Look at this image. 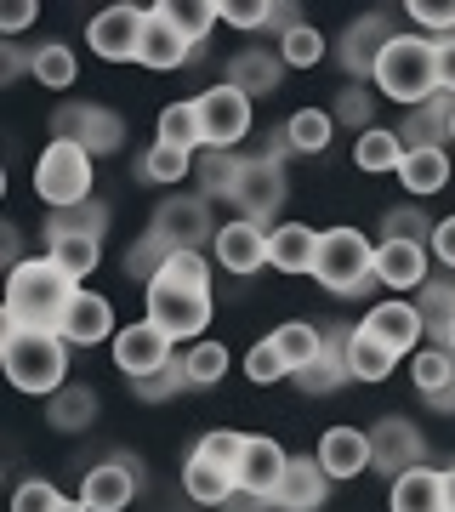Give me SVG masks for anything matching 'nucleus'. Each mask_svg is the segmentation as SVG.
Masks as SVG:
<instances>
[{
  "label": "nucleus",
  "mask_w": 455,
  "mask_h": 512,
  "mask_svg": "<svg viewBox=\"0 0 455 512\" xmlns=\"http://www.w3.org/2000/svg\"><path fill=\"white\" fill-rule=\"evenodd\" d=\"M74 285L52 256H29L6 274V325H23V330H57L63 313L74 302Z\"/></svg>",
  "instance_id": "obj_1"
},
{
  "label": "nucleus",
  "mask_w": 455,
  "mask_h": 512,
  "mask_svg": "<svg viewBox=\"0 0 455 512\" xmlns=\"http://www.w3.org/2000/svg\"><path fill=\"white\" fill-rule=\"evenodd\" d=\"M0 365L12 376L18 393H40L52 399L69 387V342L57 330H23V325H6L0 330Z\"/></svg>",
  "instance_id": "obj_2"
},
{
  "label": "nucleus",
  "mask_w": 455,
  "mask_h": 512,
  "mask_svg": "<svg viewBox=\"0 0 455 512\" xmlns=\"http://www.w3.org/2000/svg\"><path fill=\"white\" fill-rule=\"evenodd\" d=\"M370 86L404 109H421L427 97H438V40L427 35H393L382 63L370 74Z\"/></svg>",
  "instance_id": "obj_3"
},
{
  "label": "nucleus",
  "mask_w": 455,
  "mask_h": 512,
  "mask_svg": "<svg viewBox=\"0 0 455 512\" xmlns=\"http://www.w3.org/2000/svg\"><path fill=\"white\" fill-rule=\"evenodd\" d=\"M313 279L336 296H359L376 285V239H364L359 228H325L319 234V262H313Z\"/></svg>",
  "instance_id": "obj_4"
},
{
  "label": "nucleus",
  "mask_w": 455,
  "mask_h": 512,
  "mask_svg": "<svg viewBox=\"0 0 455 512\" xmlns=\"http://www.w3.org/2000/svg\"><path fill=\"white\" fill-rule=\"evenodd\" d=\"M91 160L80 143H63L52 137V148L35 160V194L46 211H74V205H91Z\"/></svg>",
  "instance_id": "obj_5"
},
{
  "label": "nucleus",
  "mask_w": 455,
  "mask_h": 512,
  "mask_svg": "<svg viewBox=\"0 0 455 512\" xmlns=\"http://www.w3.org/2000/svg\"><path fill=\"white\" fill-rule=\"evenodd\" d=\"M285 154H291V148H285V131H279V137H268L262 154H251V160L239 165V183H234L239 217L273 228V211L285 205Z\"/></svg>",
  "instance_id": "obj_6"
},
{
  "label": "nucleus",
  "mask_w": 455,
  "mask_h": 512,
  "mask_svg": "<svg viewBox=\"0 0 455 512\" xmlns=\"http://www.w3.org/2000/svg\"><path fill=\"white\" fill-rule=\"evenodd\" d=\"M148 319L171 336V342H200V330L211 325V291L205 285H182V279H148Z\"/></svg>",
  "instance_id": "obj_7"
},
{
  "label": "nucleus",
  "mask_w": 455,
  "mask_h": 512,
  "mask_svg": "<svg viewBox=\"0 0 455 512\" xmlns=\"http://www.w3.org/2000/svg\"><path fill=\"white\" fill-rule=\"evenodd\" d=\"M148 234L160 239L165 251H200L217 239V222H211V200L205 194H171L160 200L154 222H148Z\"/></svg>",
  "instance_id": "obj_8"
},
{
  "label": "nucleus",
  "mask_w": 455,
  "mask_h": 512,
  "mask_svg": "<svg viewBox=\"0 0 455 512\" xmlns=\"http://www.w3.org/2000/svg\"><path fill=\"white\" fill-rule=\"evenodd\" d=\"M109 348H114V365H120V376H126V382H143V376H154V370H165L171 359H177V342H171V336L148 319V313L137 319V325L120 330Z\"/></svg>",
  "instance_id": "obj_9"
},
{
  "label": "nucleus",
  "mask_w": 455,
  "mask_h": 512,
  "mask_svg": "<svg viewBox=\"0 0 455 512\" xmlns=\"http://www.w3.org/2000/svg\"><path fill=\"white\" fill-rule=\"evenodd\" d=\"M143 29H148V6H109V12H97L86 23V40L91 52L103 57V63H137V46H143Z\"/></svg>",
  "instance_id": "obj_10"
},
{
  "label": "nucleus",
  "mask_w": 455,
  "mask_h": 512,
  "mask_svg": "<svg viewBox=\"0 0 455 512\" xmlns=\"http://www.w3.org/2000/svg\"><path fill=\"white\" fill-rule=\"evenodd\" d=\"M194 109H200V126H205V148H234L245 131H251V97L217 80V86H205L194 97Z\"/></svg>",
  "instance_id": "obj_11"
},
{
  "label": "nucleus",
  "mask_w": 455,
  "mask_h": 512,
  "mask_svg": "<svg viewBox=\"0 0 455 512\" xmlns=\"http://www.w3.org/2000/svg\"><path fill=\"white\" fill-rule=\"evenodd\" d=\"M137 467H143V461H131V456H109V461H97V467H86L80 501H86L91 512H126L131 495H137V484H143Z\"/></svg>",
  "instance_id": "obj_12"
},
{
  "label": "nucleus",
  "mask_w": 455,
  "mask_h": 512,
  "mask_svg": "<svg viewBox=\"0 0 455 512\" xmlns=\"http://www.w3.org/2000/svg\"><path fill=\"white\" fill-rule=\"evenodd\" d=\"M211 262L228 268V274H239V279H251L256 268H268V228L251 217L222 222L217 239H211Z\"/></svg>",
  "instance_id": "obj_13"
},
{
  "label": "nucleus",
  "mask_w": 455,
  "mask_h": 512,
  "mask_svg": "<svg viewBox=\"0 0 455 512\" xmlns=\"http://www.w3.org/2000/svg\"><path fill=\"white\" fill-rule=\"evenodd\" d=\"M57 137L80 143L86 154H114V148L126 143V126L103 103H69V109H57Z\"/></svg>",
  "instance_id": "obj_14"
},
{
  "label": "nucleus",
  "mask_w": 455,
  "mask_h": 512,
  "mask_svg": "<svg viewBox=\"0 0 455 512\" xmlns=\"http://www.w3.org/2000/svg\"><path fill=\"white\" fill-rule=\"evenodd\" d=\"M364 330L376 336V342H387V348L399 353H416V342L427 336V313H421V302H404V296H387V302H376V308L364 313Z\"/></svg>",
  "instance_id": "obj_15"
},
{
  "label": "nucleus",
  "mask_w": 455,
  "mask_h": 512,
  "mask_svg": "<svg viewBox=\"0 0 455 512\" xmlns=\"http://www.w3.org/2000/svg\"><path fill=\"white\" fill-rule=\"evenodd\" d=\"M370 450H376V473H410V467H421V456H427V439H421L416 427L404 416H382L376 427H370Z\"/></svg>",
  "instance_id": "obj_16"
},
{
  "label": "nucleus",
  "mask_w": 455,
  "mask_h": 512,
  "mask_svg": "<svg viewBox=\"0 0 455 512\" xmlns=\"http://www.w3.org/2000/svg\"><path fill=\"white\" fill-rule=\"evenodd\" d=\"M46 256H52L57 268L80 285V279L103 262V234H91V228H69V222L46 217Z\"/></svg>",
  "instance_id": "obj_17"
},
{
  "label": "nucleus",
  "mask_w": 455,
  "mask_h": 512,
  "mask_svg": "<svg viewBox=\"0 0 455 512\" xmlns=\"http://www.w3.org/2000/svg\"><path fill=\"white\" fill-rule=\"evenodd\" d=\"M319 467L330 473V484L376 473V450H370V433H364V427H330L325 439H319Z\"/></svg>",
  "instance_id": "obj_18"
},
{
  "label": "nucleus",
  "mask_w": 455,
  "mask_h": 512,
  "mask_svg": "<svg viewBox=\"0 0 455 512\" xmlns=\"http://www.w3.org/2000/svg\"><path fill=\"white\" fill-rule=\"evenodd\" d=\"M285 467H291V456H285L279 444L262 439V433H245V456H239V495H256V501H268V507H273V490H279Z\"/></svg>",
  "instance_id": "obj_19"
},
{
  "label": "nucleus",
  "mask_w": 455,
  "mask_h": 512,
  "mask_svg": "<svg viewBox=\"0 0 455 512\" xmlns=\"http://www.w3.org/2000/svg\"><path fill=\"white\" fill-rule=\"evenodd\" d=\"M57 336H63L69 348H97V342H114L120 330H114L109 296H97V291H74V302H69V313H63Z\"/></svg>",
  "instance_id": "obj_20"
},
{
  "label": "nucleus",
  "mask_w": 455,
  "mask_h": 512,
  "mask_svg": "<svg viewBox=\"0 0 455 512\" xmlns=\"http://www.w3.org/2000/svg\"><path fill=\"white\" fill-rule=\"evenodd\" d=\"M330 495V473L319 467V456H291L279 490H273V512H319Z\"/></svg>",
  "instance_id": "obj_21"
},
{
  "label": "nucleus",
  "mask_w": 455,
  "mask_h": 512,
  "mask_svg": "<svg viewBox=\"0 0 455 512\" xmlns=\"http://www.w3.org/2000/svg\"><path fill=\"white\" fill-rule=\"evenodd\" d=\"M376 285H387L393 296L421 291V285H427V245H410V239H376Z\"/></svg>",
  "instance_id": "obj_22"
},
{
  "label": "nucleus",
  "mask_w": 455,
  "mask_h": 512,
  "mask_svg": "<svg viewBox=\"0 0 455 512\" xmlns=\"http://www.w3.org/2000/svg\"><path fill=\"white\" fill-rule=\"evenodd\" d=\"M387 40H393L387 12H364V18L342 35V69L353 74V80H370L376 63H382V52H387Z\"/></svg>",
  "instance_id": "obj_23"
},
{
  "label": "nucleus",
  "mask_w": 455,
  "mask_h": 512,
  "mask_svg": "<svg viewBox=\"0 0 455 512\" xmlns=\"http://www.w3.org/2000/svg\"><path fill=\"white\" fill-rule=\"evenodd\" d=\"M319 262V234L308 222H273L268 228V268L279 274H313Z\"/></svg>",
  "instance_id": "obj_24"
},
{
  "label": "nucleus",
  "mask_w": 455,
  "mask_h": 512,
  "mask_svg": "<svg viewBox=\"0 0 455 512\" xmlns=\"http://www.w3.org/2000/svg\"><path fill=\"white\" fill-rule=\"evenodd\" d=\"M182 490H188V501H194V507H228V501L239 495V473L194 450V456H188V467H182Z\"/></svg>",
  "instance_id": "obj_25"
},
{
  "label": "nucleus",
  "mask_w": 455,
  "mask_h": 512,
  "mask_svg": "<svg viewBox=\"0 0 455 512\" xmlns=\"http://www.w3.org/2000/svg\"><path fill=\"white\" fill-rule=\"evenodd\" d=\"M222 80H228V86H239V92L256 103V97L279 92V80H285V57L262 52V46H245V52L228 57V74H222Z\"/></svg>",
  "instance_id": "obj_26"
},
{
  "label": "nucleus",
  "mask_w": 455,
  "mask_h": 512,
  "mask_svg": "<svg viewBox=\"0 0 455 512\" xmlns=\"http://www.w3.org/2000/svg\"><path fill=\"white\" fill-rule=\"evenodd\" d=\"M194 52H200V46H194V40H182L177 29H171V23L160 18V12H154V6H148V29H143V46H137V63H143V69H182V63H194Z\"/></svg>",
  "instance_id": "obj_27"
},
{
  "label": "nucleus",
  "mask_w": 455,
  "mask_h": 512,
  "mask_svg": "<svg viewBox=\"0 0 455 512\" xmlns=\"http://www.w3.org/2000/svg\"><path fill=\"white\" fill-rule=\"evenodd\" d=\"M387 512H450L444 507V473L438 467H410L393 478L387 490Z\"/></svg>",
  "instance_id": "obj_28"
},
{
  "label": "nucleus",
  "mask_w": 455,
  "mask_h": 512,
  "mask_svg": "<svg viewBox=\"0 0 455 512\" xmlns=\"http://www.w3.org/2000/svg\"><path fill=\"white\" fill-rule=\"evenodd\" d=\"M342 382H353L347 376V325H325V353L308 370H296V387L302 393H336Z\"/></svg>",
  "instance_id": "obj_29"
},
{
  "label": "nucleus",
  "mask_w": 455,
  "mask_h": 512,
  "mask_svg": "<svg viewBox=\"0 0 455 512\" xmlns=\"http://www.w3.org/2000/svg\"><path fill=\"white\" fill-rule=\"evenodd\" d=\"M410 382L421 387V399L433 404V410H455V353L421 348L410 359Z\"/></svg>",
  "instance_id": "obj_30"
},
{
  "label": "nucleus",
  "mask_w": 455,
  "mask_h": 512,
  "mask_svg": "<svg viewBox=\"0 0 455 512\" xmlns=\"http://www.w3.org/2000/svg\"><path fill=\"white\" fill-rule=\"evenodd\" d=\"M450 114H455V97H427L421 109H410V120L399 126L404 148H450Z\"/></svg>",
  "instance_id": "obj_31"
},
{
  "label": "nucleus",
  "mask_w": 455,
  "mask_h": 512,
  "mask_svg": "<svg viewBox=\"0 0 455 512\" xmlns=\"http://www.w3.org/2000/svg\"><path fill=\"white\" fill-rule=\"evenodd\" d=\"M450 148H410L399 165V183L410 200H427V194H438V188L450 183Z\"/></svg>",
  "instance_id": "obj_32"
},
{
  "label": "nucleus",
  "mask_w": 455,
  "mask_h": 512,
  "mask_svg": "<svg viewBox=\"0 0 455 512\" xmlns=\"http://www.w3.org/2000/svg\"><path fill=\"white\" fill-rule=\"evenodd\" d=\"M393 365H399V353L387 348V342H376L364 325L347 330V376H353V382H387Z\"/></svg>",
  "instance_id": "obj_33"
},
{
  "label": "nucleus",
  "mask_w": 455,
  "mask_h": 512,
  "mask_svg": "<svg viewBox=\"0 0 455 512\" xmlns=\"http://www.w3.org/2000/svg\"><path fill=\"white\" fill-rule=\"evenodd\" d=\"M404 154H410V148H404V137L393 126H370V131H359V143H353V165L370 171V177H382V171L399 177Z\"/></svg>",
  "instance_id": "obj_34"
},
{
  "label": "nucleus",
  "mask_w": 455,
  "mask_h": 512,
  "mask_svg": "<svg viewBox=\"0 0 455 512\" xmlns=\"http://www.w3.org/2000/svg\"><path fill=\"white\" fill-rule=\"evenodd\" d=\"M171 29H177L182 40H194V46H205V35L222 23V0H160L154 6Z\"/></svg>",
  "instance_id": "obj_35"
},
{
  "label": "nucleus",
  "mask_w": 455,
  "mask_h": 512,
  "mask_svg": "<svg viewBox=\"0 0 455 512\" xmlns=\"http://www.w3.org/2000/svg\"><path fill=\"white\" fill-rule=\"evenodd\" d=\"M154 143L182 148V154H205V126H200L194 97H188V103H165L160 109V137H154Z\"/></svg>",
  "instance_id": "obj_36"
},
{
  "label": "nucleus",
  "mask_w": 455,
  "mask_h": 512,
  "mask_svg": "<svg viewBox=\"0 0 455 512\" xmlns=\"http://www.w3.org/2000/svg\"><path fill=\"white\" fill-rule=\"evenodd\" d=\"M330 131H336V114L330 109H296L291 120H285V148H291V154H325Z\"/></svg>",
  "instance_id": "obj_37"
},
{
  "label": "nucleus",
  "mask_w": 455,
  "mask_h": 512,
  "mask_svg": "<svg viewBox=\"0 0 455 512\" xmlns=\"http://www.w3.org/2000/svg\"><path fill=\"white\" fill-rule=\"evenodd\" d=\"M239 154L234 148H205L200 165H194V177H200V194L205 200H234V183H239Z\"/></svg>",
  "instance_id": "obj_38"
},
{
  "label": "nucleus",
  "mask_w": 455,
  "mask_h": 512,
  "mask_svg": "<svg viewBox=\"0 0 455 512\" xmlns=\"http://www.w3.org/2000/svg\"><path fill=\"white\" fill-rule=\"evenodd\" d=\"M273 348L285 353V365H291V376H296V370H308L313 359L325 353V330L308 325V319H291V325L273 330Z\"/></svg>",
  "instance_id": "obj_39"
},
{
  "label": "nucleus",
  "mask_w": 455,
  "mask_h": 512,
  "mask_svg": "<svg viewBox=\"0 0 455 512\" xmlns=\"http://www.w3.org/2000/svg\"><path fill=\"white\" fill-rule=\"evenodd\" d=\"M29 74H35L40 86H52V92H69L80 63H74V52L63 40H46V46H35V57H29Z\"/></svg>",
  "instance_id": "obj_40"
},
{
  "label": "nucleus",
  "mask_w": 455,
  "mask_h": 512,
  "mask_svg": "<svg viewBox=\"0 0 455 512\" xmlns=\"http://www.w3.org/2000/svg\"><path fill=\"white\" fill-rule=\"evenodd\" d=\"M182 370H188V387H217L228 376V348L200 336V342H188L182 348Z\"/></svg>",
  "instance_id": "obj_41"
},
{
  "label": "nucleus",
  "mask_w": 455,
  "mask_h": 512,
  "mask_svg": "<svg viewBox=\"0 0 455 512\" xmlns=\"http://www.w3.org/2000/svg\"><path fill=\"white\" fill-rule=\"evenodd\" d=\"M194 165H200V154H182V148L154 143L143 160H137V177H143V183H160V188H165V183H182Z\"/></svg>",
  "instance_id": "obj_42"
},
{
  "label": "nucleus",
  "mask_w": 455,
  "mask_h": 512,
  "mask_svg": "<svg viewBox=\"0 0 455 512\" xmlns=\"http://www.w3.org/2000/svg\"><path fill=\"white\" fill-rule=\"evenodd\" d=\"M46 416L63 427V433H80V427H91V416H97V393L91 387H63V393H52V410Z\"/></svg>",
  "instance_id": "obj_43"
},
{
  "label": "nucleus",
  "mask_w": 455,
  "mask_h": 512,
  "mask_svg": "<svg viewBox=\"0 0 455 512\" xmlns=\"http://www.w3.org/2000/svg\"><path fill=\"white\" fill-rule=\"evenodd\" d=\"M279 57H285V69H313V63L325 57V35H319L313 23H291V29L279 35Z\"/></svg>",
  "instance_id": "obj_44"
},
{
  "label": "nucleus",
  "mask_w": 455,
  "mask_h": 512,
  "mask_svg": "<svg viewBox=\"0 0 455 512\" xmlns=\"http://www.w3.org/2000/svg\"><path fill=\"white\" fill-rule=\"evenodd\" d=\"M336 120L342 126H359V131H370V114H376V97H370V80H347L342 92H336Z\"/></svg>",
  "instance_id": "obj_45"
},
{
  "label": "nucleus",
  "mask_w": 455,
  "mask_h": 512,
  "mask_svg": "<svg viewBox=\"0 0 455 512\" xmlns=\"http://www.w3.org/2000/svg\"><path fill=\"white\" fill-rule=\"evenodd\" d=\"M382 239H410V245H427L433 239V222L421 217V205L410 200V205H393L382 217Z\"/></svg>",
  "instance_id": "obj_46"
},
{
  "label": "nucleus",
  "mask_w": 455,
  "mask_h": 512,
  "mask_svg": "<svg viewBox=\"0 0 455 512\" xmlns=\"http://www.w3.org/2000/svg\"><path fill=\"white\" fill-rule=\"evenodd\" d=\"M245 376H251L256 387H273V382H285L291 376V365H285V353L273 348V336H262L251 353H245Z\"/></svg>",
  "instance_id": "obj_47"
},
{
  "label": "nucleus",
  "mask_w": 455,
  "mask_h": 512,
  "mask_svg": "<svg viewBox=\"0 0 455 512\" xmlns=\"http://www.w3.org/2000/svg\"><path fill=\"white\" fill-rule=\"evenodd\" d=\"M404 12H410L416 29H427L438 40H455V0H410Z\"/></svg>",
  "instance_id": "obj_48"
},
{
  "label": "nucleus",
  "mask_w": 455,
  "mask_h": 512,
  "mask_svg": "<svg viewBox=\"0 0 455 512\" xmlns=\"http://www.w3.org/2000/svg\"><path fill=\"white\" fill-rule=\"evenodd\" d=\"M63 501H69V495L57 490V484H46V478H23L18 495H12V512H63Z\"/></svg>",
  "instance_id": "obj_49"
},
{
  "label": "nucleus",
  "mask_w": 455,
  "mask_h": 512,
  "mask_svg": "<svg viewBox=\"0 0 455 512\" xmlns=\"http://www.w3.org/2000/svg\"><path fill=\"white\" fill-rule=\"evenodd\" d=\"M165 256H171V251H165L160 239L143 234V239H137V245L126 251V274H131V279H143V285H148V279H154V274L165 268Z\"/></svg>",
  "instance_id": "obj_50"
},
{
  "label": "nucleus",
  "mask_w": 455,
  "mask_h": 512,
  "mask_svg": "<svg viewBox=\"0 0 455 512\" xmlns=\"http://www.w3.org/2000/svg\"><path fill=\"white\" fill-rule=\"evenodd\" d=\"M131 387H137V399H154V404H160V399H171L177 387H188V370H182V353H177V359H171L165 370H154V376H143V382H131Z\"/></svg>",
  "instance_id": "obj_51"
},
{
  "label": "nucleus",
  "mask_w": 455,
  "mask_h": 512,
  "mask_svg": "<svg viewBox=\"0 0 455 512\" xmlns=\"http://www.w3.org/2000/svg\"><path fill=\"white\" fill-rule=\"evenodd\" d=\"M200 456H211V461H222V467H234L239 473V456H245V433H234V427H222V433H205L200 444H194Z\"/></svg>",
  "instance_id": "obj_52"
},
{
  "label": "nucleus",
  "mask_w": 455,
  "mask_h": 512,
  "mask_svg": "<svg viewBox=\"0 0 455 512\" xmlns=\"http://www.w3.org/2000/svg\"><path fill=\"white\" fill-rule=\"evenodd\" d=\"M421 313H427V325H444V319H450L455 313V274L421 285Z\"/></svg>",
  "instance_id": "obj_53"
},
{
  "label": "nucleus",
  "mask_w": 455,
  "mask_h": 512,
  "mask_svg": "<svg viewBox=\"0 0 455 512\" xmlns=\"http://www.w3.org/2000/svg\"><path fill=\"white\" fill-rule=\"evenodd\" d=\"M427 256H433L438 268H450V274H455V217L433 222V239H427Z\"/></svg>",
  "instance_id": "obj_54"
},
{
  "label": "nucleus",
  "mask_w": 455,
  "mask_h": 512,
  "mask_svg": "<svg viewBox=\"0 0 455 512\" xmlns=\"http://www.w3.org/2000/svg\"><path fill=\"white\" fill-rule=\"evenodd\" d=\"M57 222H69V228H91V234H103L109 228V211L91 200V205H74V211H52Z\"/></svg>",
  "instance_id": "obj_55"
},
{
  "label": "nucleus",
  "mask_w": 455,
  "mask_h": 512,
  "mask_svg": "<svg viewBox=\"0 0 455 512\" xmlns=\"http://www.w3.org/2000/svg\"><path fill=\"white\" fill-rule=\"evenodd\" d=\"M35 0H6V6H0V29H6V35H18V29H29V23H35Z\"/></svg>",
  "instance_id": "obj_56"
},
{
  "label": "nucleus",
  "mask_w": 455,
  "mask_h": 512,
  "mask_svg": "<svg viewBox=\"0 0 455 512\" xmlns=\"http://www.w3.org/2000/svg\"><path fill=\"white\" fill-rule=\"evenodd\" d=\"M438 92L455 97V40H438Z\"/></svg>",
  "instance_id": "obj_57"
},
{
  "label": "nucleus",
  "mask_w": 455,
  "mask_h": 512,
  "mask_svg": "<svg viewBox=\"0 0 455 512\" xmlns=\"http://www.w3.org/2000/svg\"><path fill=\"white\" fill-rule=\"evenodd\" d=\"M29 57H35V52H18V46H0V80H18V74L29 69Z\"/></svg>",
  "instance_id": "obj_58"
},
{
  "label": "nucleus",
  "mask_w": 455,
  "mask_h": 512,
  "mask_svg": "<svg viewBox=\"0 0 455 512\" xmlns=\"http://www.w3.org/2000/svg\"><path fill=\"white\" fill-rule=\"evenodd\" d=\"M433 336H438V348L444 353H455V313L444 319V325H433Z\"/></svg>",
  "instance_id": "obj_59"
},
{
  "label": "nucleus",
  "mask_w": 455,
  "mask_h": 512,
  "mask_svg": "<svg viewBox=\"0 0 455 512\" xmlns=\"http://www.w3.org/2000/svg\"><path fill=\"white\" fill-rule=\"evenodd\" d=\"M444 507L455 512V467H444Z\"/></svg>",
  "instance_id": "obj_60"
},
{
  "label": "nucleus",
  "mask_w": 455,
  "mask_h": 512,
  "mask_svg": "<svg viewBox=\"0 0 455 512\" xmlns=\"http://www.w3.org/2000/svg\"><path fill=\"white\" fill-rule=\"evenodd\" d=\"M63 512H91V507L80 501V495H74V501H63Z\"/></svg>",
  "instance_id": "obj_61"
},
{
  "label": "nucleus",
  "mask_w": 455,
  "mask_h": 512,
  "mask_svg": "<svg viewBox=\"0 0 455 512\" xmlns=\"http://www.w3.org/2000/svg\"><path fill=\"white\" fill-rule=\"evenodd\" d=\"M450 143H455V114H450Z\"/></svg>",
  "instance_id": "obj_62"
}]
</instances>
